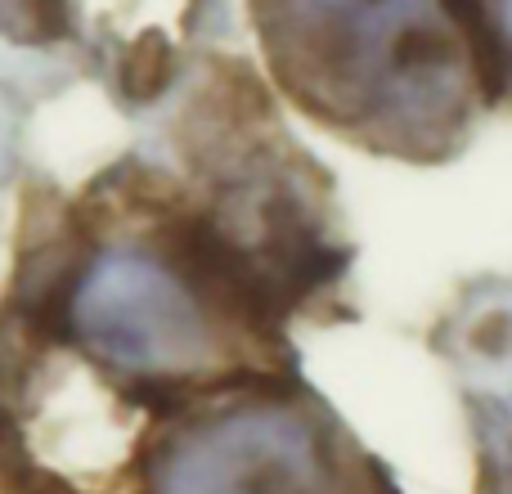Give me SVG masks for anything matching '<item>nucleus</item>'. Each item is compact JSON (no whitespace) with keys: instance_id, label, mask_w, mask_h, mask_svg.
I'll return each instance as SVG.
<instances>
[{"instance_id":"obj_3","label":"nucleus","mask_w":512,"mask_h":494,"mask_svg":"<svg viewBox=\"0 0 512 494\" xmlns=\"http://www.w3.org/2000/svg\"><path fill=\"white\" fill-rule=\"evenodd\" d=\"M153 494H342V459L315 414L283 400H239L162 445Z\"/></svg>"},{"instance_id":"obj_2","label":"nucleus","mask_w":512,"mask_h":494,"mask_svg":"<svg viewBox=\"0 0 512 494\" xmlns=\"http://www.w3.org/2000/svg\"><path fill=\"white\" fill-rule=\"evenodd\" d=\"M68 328L99 364L135 378H194L225 360L203 297L135 247H108L77 274Z\"/></svg>"},{"instance_id":"obj_4","label":"nucleus","mask_w":512,"mask_h":494,"mask_svg":"<svg viewBox=\"0 0 512 494\" xmlns=\"http://www.w3.org/2000/svg\"><path fill=\"white\" fill-rule=\"evenodd\" d=\"M477 23L486 27L490 45L504 54V63L512 68V0H477Z\"/></svg>"},{"instance_id":"obj_1","label":"nucleus","mask_w":512,"mask_h":494,"mask_svg":"<svg viewBox=\"0 0 512 494\" xmlns=\"http://www.w3.org/2000/svg\"><path fill=\"white\" fill-rule=\"evenodd\" d=\"M279 81L328 126L400 153L459 149L490 99V50L454 0H274Z\"/></svg>"}]
</instances>
